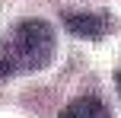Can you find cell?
Here are the masks:
<instances>
[{"label":"cell","mask_w":121,"mask_h":118,"mask_svg":"<svg viewBox=\"0 0 121 118\" xmlns=\"http://www.w3.org/2000/svg\"><path fill=\"white\" fill-rule=\"evenodd\" d=\"M54 57V29L45 19H26L13 26L0 42V77L42 70Z\"/></svg>","instance_id":"cell-1"},{"label":"cell","mask_w":121,"mask_h":118,"mask_svg":"<svg viewBox=\"0 0 121 118\" xmlns=\"http://www.w3.org/2000/svg\"><path fill=\"white\" fill-rule=\"evenodd\" d=\"M64 26L80 38H105L112 29V16H105V13H64Z\"/></svg>","instance_id":"cell-2"},{"label":"cell","mask_w":121,"mask_h":118,"mask_svg":"<svg viewBox=\"0 0 121 118\" xmlns=\"http://www.w3.org/2000/svg\"><path fill=\"white\" fill-rule=\"evenodd\" d=\"M60 118H108V109L96 96H80L60 112Z\"/></svg>","instance_id":"cell-3"},{"label":"cell","mask_w":121,"mask_h":118,"mask_svg":"<svg viewBox=\"0 0 121 118\" xmlns=\"http://www.w3.org/2000/svg\"><path fill=\"white\" fill-rule=\"evenodd\" d=\"M115 80H118V93H121V67H118V74H115Z\"/></svg>","instance_id":"cell-4"}]
</instances>
